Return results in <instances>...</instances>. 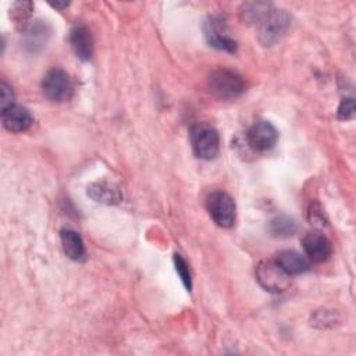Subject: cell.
Segmentation results:
<instances>
[{
    "mask_svg": "<svg viewBox=\"0 0 356 356\" xmlns=\"http://www.w3.org/2000/svg\"><path fill=\"white\" fill-rule=\"evenodd\" d=\"M1 122L10 132H24L33 124V117L28 108L13 104L6 110H1Z\"/></svg>",
    "mask_w": 356,
    "mask_h": 356,
    "instance_id": "9c48e42d",
    "label": "cell"
},
{
    "mask_svg": "<svg viewBox=\"0 0 356 356\" xmlns=\"http://www.w3.org/2000/svg\"><path fill=\"white\" fill-rule=\"evenodd\" d=\"M174 266H175V270H177L178 275H179V278H181L184 286H185L188 291H191V288H192V278H191L189 266H188V263L185 261V259H184L181 254H178V253L174 254Z\"/></svg>",
    "mask_w": 356,
    "mask_h": 356,
    "instance_id": "e0dca14e",
    "label": "cell"
},
{
    "mask_svg": "<svg viewBox=\"0 0 356 356\" xmlns=\"http://www.w3.org/2000/svg\"><path fill=\"white\" fill-rule=\"evenodd\" d=\"M355 114V102L353 99H343L338 107L339 120H350Z\"/></svg>",
    "mask_w": 356,
    "mask_h": 356,
    "instance_id": "ffe728a7",
    "label": "cell"
},
{
    "mask_svg": "<svg viewBox=\"0 0 356 356\" xmlns=\"http://www.w3.org/2000/svg\"><path fill=\"white\" fill-rule=\"evenodd\" d=\"M0 106H1V110H6L10 106L14 104V95H13V90L10 88L8 83H6L4 81L0 83Z\"/></svg>",
    "mask_w": 356,
    "mask_h": 356,
    "instance_id": "d6986e66",
    "label": "cell"
},
{
    "mask_svg": "<svg viewBox=\"0 0 356 356\" xmlns=\"http://www.w3.org/2000/svg\"><path fill=\"white\" fill-rule=\"evenodd\" d=\"M218 22L220 21L214 18H210V21L206 22V26H204L206 39L211 47L234 53L236 50V42L229 36H227L224 31H221V25Z\"/></svg>",
    "mask_w": 356,
    "mask_h": 356,
    "instance_id": "7c38bea8",
    "label": "cell"
},
{
    "mask_svg": "<svg viewBox=\"0 0 356 356\" xmlns=\"http://www.w3.org/2000/svg\"><path fill=\"white\" fill-rule=\"evenodd\" d=\"M302 245H303L305 253L309 257V260H312L314 263H323V261L328 260V257L331 256V252H332V246H331V242L328 241V238L318 232H309L303 238Z\"/></svg>",
    "mask_w": 356,
    "mask_h": 356,
    "instance_id": "ba28073f",
    "label": "cell"
},
{
    "mask_svg": "<svg viewBox=\"0 0 356 356\" xmlns=\"http://www.w3.org/2000/svg\"><path fill=\"white\" fill-rule=\"evenodd\" d=\"M88 196L97 203L117 204L122 200V195L114 184L110 182H93L88 186Z\"/></svg>",
    "mask_w": 356,
    "mask_h": 356,
    "instance_id": "4fadbf2b",
    "label": "cell"
},
{
    "mask_svg": "<svg viewBox=\"0 0 356 356\" xmlns=\"http://www.w3.org/2000/svg\"><path fill=\"white\" fill-rule=\"evenodd\" d=\"M291 15L285 10L271 8L257 24V39L263 46H273L288 31Z\"/></svg>",
    "mask_w": 356,
    "mask_h": 356,
    "instance_id": "7a4b0ae2",
    "label": "cell"
},
{
    "mask_svg": "<svg viewBox=\"0 0 356 356\" xmlns=\"http://www.w3.org/2000/svg\"><path fill=\"white\" fill-rule=\"evenodd\" d=\"M268 229L273 236L288 238L296 232V222L289 216H277L270 221Z\"/></svg>",
    "mask_w": 356,
    "mask_h": 356,
    "instance_id": "2e32d148",
    "label": "cell"
},
{
    "mask_svg": "<svg viewBox=\"0 0 356 356\" xmlns=\"http://www.w3.org/2000/svg\"><path fill=\"white\" fill-rule=\"evenodd\" d=\"M260 286L268 292L280 293L289 288L291 275L286 274L275 260H261L254 270Z\"/></svg>",
    "mask_w": 356,
    "mask_h": 356,
    "instance_id": "277c9868",
    "label": "cell"
},
{
    "mask_svg": "<svg viewBox=\"0 0 356 356\" xmlns=\"http://www.w3.org/2000/svg\"><path fill=\"white\" fill-rule=\"evenodd\" d=\"M277 140L278 132L268 121H257L246 132V143L254 152H267L274 147Z\"/></svg>",
    "mask_w": 356,
    "mask_h": 356,
    "instance_id": "52a82bcc",
    "label": "cell"
},
{
    "mask_svg": "<svg viewBox=\"0 0 356 356\" xmlns=\"http://www.w3.org/2000/svg\"><path fill=\"white\" fill-rule=\"evenodd\" d=\"M206 209L211 220L221 228H229L235 222V203L232 197L222 192H211L206 199Z\"/></svg>",
    "mask_w": 356,
    "mask_h": 356,
    "instance_id": "5b68a950",
    "label": "cell"
},
{
    "mask_svg": "<svg viewBox=\"0 0 356 356\" xmlns=\"http://www.w3.org/2000/svg\"><path fill=\"white\" fill-rule=\"evenodd\" d=\"M50 6L51 7H54V8H65L67 6H68V3H50Z\"/></svg>",
    "mask_w": 356,
    "mask_h": 356,
    "instance_id": "44dd1931",
    "label": "cell"
},
{
    "mask_svg": "<svg viewBox=\"0 0 356 356\" xmlns=\"http://www.w3.org/2000/svg\"><path fill=\"white\" fill-rule=\"evenodd\" d=\"M70 43L71 47L74 50V53L76 54L78 58L86 61L92 57L93 54V38L90 31L83 26V25H78L74 26L70 32Z\"/></svg>",
    "mask_w": 356,
    "mask_h": 356,
    "instance_id": "30bf717a",
    "label": "cell"
},
{
    "mask_svg": "<svg viewBox=\"0 0 356 356\" xmlns=\"http://www.w3.org/2000/svg\"><path fill=\"white\" fill-rule=\"evenodd\" d=\"M191 145L193 153L203 160H211L220 150L218 132L209 124H196L191 128Z\"/></svg>",
    "mask_w": 356,
    "mask_h": 356,
    "instance_id": "3957f363",
    "label": "cell"
},
{
    "mask_svg": "<svg viewBox=\"0 0 356 356\" xmlns=\"http://www.w3.org/2000/svg\"><path fill=\"white\" fill-rule=\"evenodd\" d=\"M207 86L216 97L221 100H232L243 93L245 81L236 71L220 67L210 72Z\"/></svg>",
    "mask_w": 356,
    "mask_h": 356,
    "instance_id": "6da1fadb",
    "label": "cell"
},
{
    "mask_svg": "<svg viewBox=\"0 0 356 356\" xmlns=\"http://www.w3.org/2000/svg\"><path fill=\"white\" fill-rule=\"evenodd\" d=\"M60 239H61L63 250L68 259L74 261H81L85 259V254H86L85 245L78 232L70 228H63L60 231Z\"/></svg>",
    "mask_w": 356,
    "mask_h": 356,
    "instance_id": "5bb4252c",
    "label": "cell"
},
{
    "mask_svg": "<svg viewBox=\"0 0 356 356\" xmlns=\"http://www.w3.org/2000/svg\"><path fill=\"white\" fill-rule=\"evenodd\" d=\"M42 92L51 102H65L72 96V81L64 70L53 68L43 76Z\"/></svg>",
    "mask_w": 356,
    "mask_h": 356,
    "instance_id": "8992f818",
    "label": "cell"
},
{
    "mask_svg": "<svg viewBox=\"0 0 356 356\" xmlns=\"http://www.w3.org/2000/svg\"><path fill=\"white\" fill-rule=\"evenodd\" d=\"M33 8V4L31 1H15L11 6V15L13 18L18 22L22 24L28 19V17L31 15V11Z\"/></svg>",
    "mask_w": 356,
    "mask_h": 356,
    "instance_id": "ac0fdd59",
    "label": "cell"
},
{
    "mask_svg": "<svg viewBox=\"0 0 356 356\" xmlns=\"http://www.w3.org/2000/svg\"><path fill=\"white\" fill-rule=\"evenodd\" d=\"M275 261L278 263V266L289 275H298V274H303L310 268V263L309 260L295 252V250H281L275 254Z\"/></svg>",
    "mask_w": 356,
    "mask_h": 356,
    "instance_id": "8fae6325",
    "label": "cell"
},
{
    "mask_svg": "<svg viewBox=\"0 0 356 356\" xmlns=\"http://www.w3.org/2000/svg\"><path fill=\"white\" fill-rule=\"evenodd\" d=\"M273 8L271 3L266 1H249L241 7V19L246 24H259L260 19Z\"/></svg>",
    "mask_w": 356,
    "mask_h": 356,
    "instance_id": "9a60e30c",
    "label": "cell"
}]
</instances>
